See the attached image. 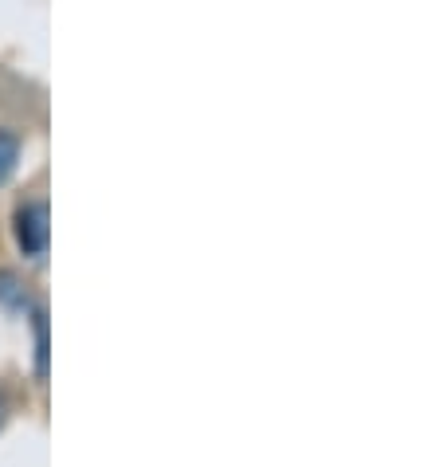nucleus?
Returning <instances> with one entry per match:
<instances>
[{"instance_id": "20e7f679", "label": "nucleus", "mask_w": 439, "mask_h": 467, "mask_svg": "<svg viewBox=\"0 0 439 467\" xmlns=\"http://www.w3.org/2000/svg\"><path fill=\"white\" fill-rule=\"evenodd\" d=\"M32 330H36V378H47V315L44 306L32 310Z\"/></svg>"}, {"instance_id": "7ed1b4c3", "label": "nucleus", "mask_w": 439, "mask_h": 467, "mask_svg": "<svg viewBox=\"0 0 439 467\" xmlns=\"http://www.w3.org/2000/svg\"><path fill=\"white\" fill-rule=\"evenodd\" d=\"M20 150H24V141L16 130H8V126H0V185L16 173V165H20Z\"/></svg>"}, {"instance_id": "f03ea898", "label": "nucleus", "mask_w": 439, "mask_h": 467, "mask_svg": "<svg viewBox=\"0 0 439 467\" xmlns=\"http://www.w3.org/2000/svg\"><path fill=\"white\" fill-rule=\"evenodd\" d=\"M0 303H5L8 310L28 306V283H24L12 267H0Z\"/></svg>"}, {"instance_id": "f257e3e1", "label": "nucleus", "mask_w": 439, "mask_h": 467, "mask_svg": "<svg viewBox=\"0 0 439 467\" xmlns=\"http://www.w3.org/2000/svg\"><path fill=\"white\" fill-rule=\"evenodd\" d=\"M12 236H16V248L28 259H40L47 252L51 228H47V204L44 201H24L12 213Z\"/></svg>"}, {"instance_id": "39448f33", "label": "nucleus", "mask_w": 439, "mask_h": 467, "mask_svg": "<svg viewBox=\"0 0 439 467\" xmlns=\"http://www.w3.org/2000/svg\"><path fill=\"white\" fill-rule=\"evenodd\" d=\"M0 424H5V400H0Z\"/></svg>"}]
</instances>
